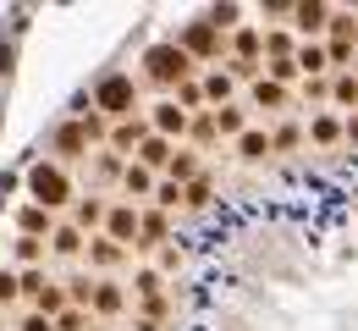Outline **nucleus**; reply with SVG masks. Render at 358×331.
I'll return each mask as SVG.
<instances>
[{
  "label": "nucleus",
  "instance_id": "20e7f679",
  "mask_svg": "<svg viewBox=\"0 0 358 331\" xmlns=\"http://www.w3.org/2000/svg\"><path fill=\"white\" fill-rule=\"evenodd\" d=\"M22 331H55V326H50L45 315H28V321H22Z\"/></svg>",
  "mask_w": 358,
  "mask_h": 331
},
{
  "label": "nucleus",
  "instance_id": "39448f33",
  "mask_svg": "<svg viewBox=\"0 0 358 331\" xmlns=\"http://www.w3.org/2000/svg\"><path fill=\"white\" fill-rule=\"evenodd\" d=\"M11 293H17V282H11L6 271H0V298H11Z\"/></svg>",
  "mask_w": 358,
  "mask_h": 331
},
{
  "label": "nucleus",
  "instance_id": "f03ea898",
  "mask_svg": "<svg viewBox=\"0 0 358 331\" xmlns=\"http://www.w3.org/2000/svg\"><path fill=\"white\" fill-rule=\"evenodd\" d=\"M149 66H155V78H171V72H182V55H177V50H155Z\"/></svg>",
  "mask_w": 358,
  "mask_h": 331
},
{
  "label": "nucleus",
  "instance_id": "7ed1b4c3",
  "mask_svg": "<svg viewBox=\"0 0 358 331\" xmlns=\"http://www.w3.org/2000/svg\"><path fill=\"white\" fill-rule=\"evenodd\" d=\"M99 99H105L110 111H116V105H127V83H122V78H110V83L99 89Z\"/></svg>",
  "mask_w": 358,
  "mask_h": 331
},
{
  "label": "nucleus",
  "instance_id": "f257e3e1",
  "mask_svg": "<svg viewBox=\"0 0 358 331\" xmlns=\"http://www.w3.org/2000/svg\"><path fill=\"white\" fill-rule=\"evenodd\" d=\"M34 193H39L45 204H61V199H66V177H61L55 166H39V171H34Z\"/></svg>",
  "mask_w": 358,
  "mask_h": 331
}]
</instances>
